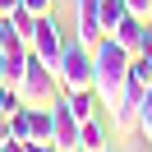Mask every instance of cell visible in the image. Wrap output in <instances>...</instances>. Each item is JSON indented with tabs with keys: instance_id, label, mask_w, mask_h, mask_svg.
I'll use <instances>...</instances> for the list:
<instances>
[{
	"instance_id": "obj_10",
	"label": "cell",
	"mask_w": 152,
	"mask_h": 152,
	"mask_svg": "<svg viewBox=\"0 0 152 152\" xmlns=\"http://www.w3.org/2000/svg\"><path fill=\"white\" fill-rule=\"evenodd\" d=\"M60 102L69 106V115H74L78 124H83V120H92V115H97V106H102V102H97V92H92V88H78V92H65Z\"/></svg>"
},
{
	"instance_id": "obj_15",
	"label": "cell",
	"mask_w": 152,
	"mask_h": 152,
	"mask_svg": "<svg viewBox=\"0 0 152 152\" xmlns=\"http://www.w3.org/2000/svg\"><path fill=\"white\" fill-rule=\"evenodd\" d=\"M19 106H23V102H19V92H14L10 83H0V115H14Z\"/></svg>"
},
{
	"instance_id": "obj_7",
	"label": "cell",
	"mask_w": 152,
	"mask_h": 152,
	"mask_svg": "<svg viewBox=\"0 0 152 152\" xmlns=\"http://www.w3.org/2000/svg\"><path fill=\"white\" fill-rule=\"evenodd\" d=\"M51 148H60V152H69V148H78V120L69 115V106L56 97V106H51Z\"/></svg>"
},
{
	"instance_id": "obj_18",
	"label": "cell",
	"mask_w": 152,
	"mask_h": 152,
	"mask_svg": "<svg viewBox=\"0 0 152 152\" xmlns=\"http://www.w3.org/2000/svg\"><path fill=\"white\" fill-rule=\"evenodd\" d=\"M14 42V23H10V14H0V51Z\"/></svg>"
},
{
	"instance_id": "obj_21",
	"label": "cell",
	"mask_w": 152,
	"mask_h": 152,
	"mask_svg": "<svg viewBox=\"0 0 152 152\" xmlns=\"http://www.w3.org/2000/svg\"><path fill=\"white\" fill-rule=\"evenodd\" d=\"M0 83H5V56H0Z\"/></svg>"
},
{
	"instance_id": "obj_16",
	"label": "cell",
	"mask_w": 152,
	"mask_h": 152,
	"mask_svg": "<svg viewBox=\"0 0 152 152\" xmlns=\"http://www.w3.org/2000/svg\"><path fill=\"white\" fill-rule=\"evenodd\" d=\"M124 10H129L134 19H143V23H152V0H124Z\"/></svg>"
},
{
	"instance_id": "obj_19",
	"label": "cell",
	"mask_w": 152,
	"mask_h": 152,
	"mask_svg": "<svg viewBox=\"0 0 152 152\" xmlns=\"http://www.w3.org/2000/svg\"><path fill=\"white\" fill-rule=\"evenodd\" d=\"M0 148H14V129H10V115H0Z\"/></svg>"
},
{
	"instance_id": "obj_9",
	"label": "cell",
	"mask_w": 152,
	"mask_h": 152,
	"mask_svg": "<svg viewBox=\"0 0 152 152\" xmlns=\"http://www.w3.org/2000/svg\"><path fill=\"white\" fill-rule=\"evenodd\" d=\"M106 37H115L124 51H129V56H138V51H143V37H148V23H143V19H134V14H124V19L115 23L111 32H106Z\"/></svg>"
},
{
	"instance_id": "obj_17",
	"label": "cell",
	"mask_w": 152,
	"mask_h": 152,
	"mask_svg": "<svg viewBox=\"0 0 152 152\" xmlns=\"http://www.w3.org/2000/svg\"><path fill=\"white\" fill-rule=\"evenodd\" d=\"M19 5L32 14V19H42V14H51V10H56V0H19Z\"/></svg>"
},
{
	"instance_id": "obj_5",
	"label": "cell",
	"mask_w": 152,
	"mask_h": 152,
	"mask_svg": "<svg viewBox=\"0 0 152 152\" xmlns=\"http://www.w3.org/2000/svg\"><path fill=\"white\" fill-rule=\"evenodd\" d=\"M65 28H60L56 19H51V14H42L37 19V28H32V56L37 60H46L51 69H56V60H60V46H65Z\"/></svg>"
},
{
	"instance_id": "obj_12",
	"label": "cell",
	"mask_w": 152,
	"mask_h": 152,
	"mask_svg": "<svg viewBox=\"0 0 152 152\" xmlns=\"http://www.w3.org/2000/svg\"><path fill=\"white\" fill-rule=\"evenodd\" d=\"M129 83L138 88V92L152 83V60H148V56H134V60H129Z\"/></svg>"
},
{
	"instance_id": "obj_6",
	"label": "cell",
	"mask_w": 152,
	"mask_h": 152,
	"mask_svg": "<svg viewBox=\"0 0 152 152\" xmlns=\"http://www.w3.org/2000/svg\"><path fill=\"white\" fill-rule=\"evenodd\" d=\"M106 106H111V124H115V134H134V129H138V106H143V92H138L134 83H124V88H120V92H115Z\"/></svg>"
},
{
	"instance_id": "obj_8",
	"label": "cell",
	"mask_w": 152,
	"mask_h": 152,
	"mask_svg": "<svg viewBox=\"0 0 152 152\" xmlns=\"http://www.w3.org/2000/svg\"><path fill=\"white\" fill-rule=\"evenodd\" d=\"M74 10H78V42L97 46L106 37L102 32V0H74Z\"/></svg>"
},
{
	"instance_id": "obj_3",
	"label": "cell",
	"mask_w": 152,
	"mask_h": 152,
	"mask_svg": "<svg viewBox=\"0 0 152 152\" xmlns=\"http://www.w3.org/2000/svg\"><path fill=\"white\" fill-rule=\"evenodd\" d=\"M10 129H14V148L19 152L51 148V106H19L10 115Z\"/></svg>"
},
{
	"instance_id": "obj_4",
	"label": "cell",
	"mask_w": 152,
	"mask_h": 152,
	"mask_svg": "<svg viewBox=\"0 0 152 152\" xmlns=\"http://www.w3.org/2000/svg\"><path fill=\"white\" fill-rule=\"evenodd\" d=\"M56 78H60V92H78V88H92V46L88 42H65L56 60Z\"/></svg>"
},
{
	"instance_id": "obj_14",
	"label": "cell",
	"mask_w": 152,
	"mask_h": 152,
	"mask_svg": "<svg viewBox=\"0 0 152 152\" xmlns=\"http://www.w3.org/2000/svg\"><path fill=\"white\" fill-rule=\"evenodd\" d=\"M138 129H143V138L152 143V83L143 88V106H138Z\"/></svg>"
},
{
	"instance_id": "obj_20",
	"label": "cell",
	"mask_w": 152,
	"mask_h": 152,
	"mask_svg": "<svg viewBox=\"0 0 152 152\" xmlns=\"http://www.w3.org/2000/svg\"><path fill=\"white\" fill-rule=\"evenodd\" d=\"M19 10V0H0V14H14Z\"/></svg>"
},
{
	"instance_id": "obj_13",
	"label": "cell",
	"mask_w": 152,
	"mask_h": 152,
	"mask_svg": "<svg viewBox=\"0 0 152 152\" xmlns=\"http://www.w3.org/2000/svg\"><path fill=\"white\" fill-rule=\"evenodd\" d=\"M124 14H129V10H124V0H102V32H111Z\"/></svg>"
},
{
	"instance_id": "obj_1",
	"label": "cell",
	"mask_w": 152,
	"mask_h": 152,
	"mask_svg": "<svg viewBox=\"0 0 152 152\" xmlns=\"http://www.w3.org/2000/svg\"><path fill=\"white\" fill-rule=\"evenodd\" d=\"M129 60H134V56H129L115 37H102V42L92 46V92H97L102 106L129 83Z\"/></svg>"
},
{
	"instance_id": "obj_2",
	"label": "cell",
	"mask_w": 152,
	"mask_h": 152,
	"mask_svg": "<svg viewBox=\"0 0 152 152\" xmlns=\"http://www.w3.org/2000/svg\"><path fill=\"white\" fill-rule=\"evenodd\" d=\"M14 92H19L23 106H56V97H60V78H56V69H51L46 60L28 56V65H23L19 83H14Z\"/></svg>"
},
{
	"instance_id": "obj_11",
	"label": "cell",
	"mask_w": 152,
	"mask_h": 152,
	"mask_svg": "<svg viewBox=\"0 0 152 152\" xmlns=\"http://www.w3.org/2000/svg\"><path fill=\"white\" fill-rule=\"evenodd\" d=\"M78 148H92V152H102V148H106V134H102V124H97V115L78 124Z\"/></svg>"
}]
</instances>
